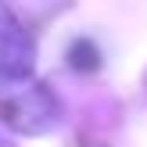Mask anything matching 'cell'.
Listing matches in <instances>:
<instances>
[{
	"label": "cell",
	"instance_id": "obj_1",
	"mask_svg": "<svg viewBox=\"0 0 147 147\" xmlns=\"http://www.w3.org/2000/svg\"><path fill=\"white\" fill-rule=\"evenodd\" d=\"M7 122L22 133H47L57 122V100L50 97L47 86H14L7 100Z\"/></svg>",
	"mask_w": 147,
	"mask_h": 147
},
{
	"label": "cell",
	"instance_id": "obj_2",
	"mask_svg": "<svg viewBox=\"0 0 147 147\" xmlns=\"http://www.w3.org/2000/svg\"><path fill=\"white\" fill-rule=\"evenodd\" d=\"M32 36L18 22V14H11L0 4V79L18 83L32 72Z\"/></svg>",
	"mask_w": 147,
	"mask_h": 147
},
{
	"label": "cell",
	"instance_id": "obj_3",
	"mask_svg": "<svg viewBox=\"0 0 147 147\" xmlns=\"http://www.w3.org/2000/svg\"><path fill=\"white\" fill-rule=\"evenodd\" d=\"M0 147H7V144H4V136H0Z\"/></svg>",
	"mask_w": 147,
	"mask_h": 147
}]
</instances>
